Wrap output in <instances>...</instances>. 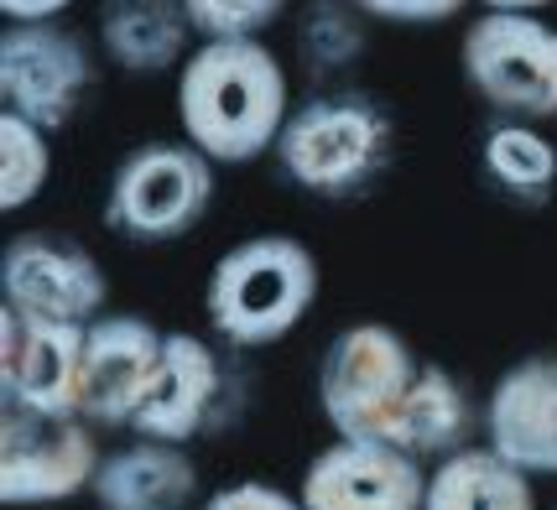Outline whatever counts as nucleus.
I'll return each mask as SVG.
<instances>
[{
    "mask_svg": "<svg viewBox=\"0 0 557 510\" xmlns=\"http://www.w3.org/2000/svg\"><path fill=\"white\" fill-rule=\"evenodd\" d=\"M364 16H375V22H448V16H459V0H364Z\"/></svg>",
    "mask_w": 557,
    "mask_h": 510,
    "instance_id": "b1692460",
    "label": "nucleus"
},
{
    "mask_svg": "<svg viewBox=\"0 0 557 510\" xmlns=\"http://www.w3.org/2000/svg\"><path fill=\"white\" fill-rule=\"evenodd\" d=\"M308 510H422L428 469L386 437H334L302 474Z\"/></svg>",
    "mask_w": 557,
    "mask_h": 510,
    "instance_id": "9b49d317",
    "label": "nucleus"
},
{
    "mask_svg": "<svg viewBox=\"0 0 557 510\" xmlns=\"http://www.w3.org/2000/svg\"><path fill=\"white\" fill-rule=\"evenodd\" d=\"M183 11L203 42H261V32L287 16L282 0H183Z\"/></svg>",
    "mask_w": 557,
    "mask_h": 510,
    "instance_id": "4be33fe9",
    "label": "nucleus"
},
{
    "mask_svg": "<svg viewBox=\"0 0 557 510\" xmlns=\"http://www.w3.org/2000/svg\"><path fill=\"white\" fill-rule=\"evenodd\" d=\"M485 448L521 474H557V354L516 360L485 407Z\"/></svg>",
    "mask_w": 557,
    "mask_h": 510,
    "instance_id": "4468645a",
    "label": "nucleus"
},
{
    "mask_svg": "<svg viewBox=\"0 0 557 510\" xmlns=\"http://www.w3.org/2000/svg\"><path fill=\"white\" fill-rule=\"evenodd\" d=\"M224 416H230V375H224V360L198 334H168L162 370H157V381L146 390L131 433L183 448V443L224 427Z\"/></svg>",
    "mask_w": 557,
    "mask_h": 510,
    "instance_id": "ddd939ff",
    "label": "nucleus"
},
{
    "mask_svg": "<svg viewBox=\"0 0 557 510\" xmlns=\"http://www.w3.org/2000/svg\"><path fill=\"white\" fill-rule=\"evenodd\" d=\"M99 453L84 416H37L0 407V500L5 506H58L95 489Z\"/></svg>",
    "mask_w": 557,
    "mask_h": 510,
    "instance_id": "6e6552de",
    "label": "nucleus"
},
{
    "mask_svg": "<svg viewBox=\"0 0 557 510\" xmlns=\"http://www.w3.org/2000/svg\"><path fill=\"white\" fill-rule=\"evenodd\" d=\"M422 510H536L532 474H521L495 448H463L428 474Z\"/></svg>",
    "mask_w": 557,
    "mask_h": 510,
    "instance_id": "a211bd4d",
    "label": "nucleus"
},
{
    "mask_svg": "<svg viewBox=\"0 0 557 510\" xmlns=\"http://www.w3.org/2000/svg\"><path fill=\"white\" fill-rule=\"evenodd\" d=\"M95 52L69 26H5L0 32V99L37 130H63L95 89Z\"/></svg>",
    "mask_w": 557,
    "mask_h": 510,
    "instance_id": "0eeeda50",
    "label": "nucleus"
},
{
    "mask_svg": "<svg viewBox=\"0 0 557 510\" xmlns=\"http://www.w3.org/2000/svg\"><path fill=\"white\" fill-rule=\"evenodd\" d=\"M463 78L516 121L557 115V26L527 11H485L463 32Z\"/></svg>",
    "mask_w": 557,
    "mask_h": 510,
    "instance_id": "423d86ee",
    "label": "nucleus"
},
{
    "mask_svg": "<svg viewBox=\"0 0 557 510\" xmlns=\"http://www.w3.org/2000/svg\"><path fill=\"white\" fill-rule=\"evenodd\" d=\"M52 177V151L48 130H37L32 121L0 110V209L16 214L32 198L48 188Z\"/></svg>",
    "mask_w": 557,
    "mask_h": 510,
    "instance_id": "aec40b11",
    "label": "nucleus"
},
{
    "mask_svg": "<svg viewBox=\"0 0 557 510\" xmlns=\"http://www.w3.org/2000/svg\"><path fill=\"white\" fill-rule=\"evenodd\" d=\"M0 291L11 308L89 328L104 318L99 308L110 297V282L78 240L52 235V229H26L0 256Z\"/></svg>",
    "mask_w": 557,
    "mask_h": 510,
    "instance_id": "9d476101",
    "label": "nucleus"
},
{
    "mask_svg": "<svg viewBox=\"0 0 557 510\" xmlns=\"http://www.w3.org/2000/svg\"><path fill=\"white\" fill-rule=\"evenodd\" d=\"M297 52L313 73H339L364 52V5L318 0L297 16Z\"/></svg>",
    "mask_w": 557,
    "mask_h": 510,
    "instance_id": "412c9836",
    "label": "nucleus"
},
{
    "mask_svg": "<svg viewBox=\"0 0 557 510\" xmlns=\"http://www.w3.org/2000/svg\"><path fill=\"white\" fill-rule=\"evenodd\" d=\"M469 433H474V412H469V396L463 386L443 370V364L422 360L417 370L412 390H407V401H401V412L391 422L386 443L396 448H407L412 459H454L469 448Z\"/></svg>",
    "mask_w": 557,
    "mask_h": 510,
    "instance_id": "dca6fc26",
    "label": "nucleus"
},
{
    "mask_svg": "<svg viewBox=\"0 0 557 510\" xmlns=\"http://www.w3.org/2000/svg\"><path fill=\"white\" fill-rule=\"evenodd\" d=\"M214 203V162L188 141H141L110 172L104 224L136 245H168L194 235Z\"/></svg>",
    "mask_w": 557,
    "mask_h": 510,
    "instance_id": "20e7f679",
    "label": "nucleus"
},
{
    "mask_svg": "<svg viewBox=\"0 0 557 510\" xmlns=\"http://www.w3.org/2000/svg\"><path fill=\"white\" fill-rule=\"evenodd\" d=\"M89 328L0 308V407L37 416H78Z\"/></svg>",
    "mask_w": 557,
    "mask_h": 510,
    "instance_id": "1a4fd4ad",
    "label": "nucleus"
},
{
    "mask_svg": "<svg viewBox=\"0 0 557 510\" xmlns=\"http://www.w3.org/2000/svg\"><path fill=\"white\" fill-rule=\"evenodd\" d=\"M485 177L516 203H547L557 183V151L532 125H495L480 146Z\"/></svg>",
    "mask_w": 557,
    "mask_h": 510,
    "instance_id": "6ab92c4d",
    "label": "nucleus"
},
{
    "mask_svg": "<svg viewBox=\"0 0 557 510\" xmlns=\"http://www.w3.org/2000/svg\"><path fill=\"white\" fill-rule=\"evenodd\" d=\"M422 360L386 323H355L318 364V407L339 437H386Z\"/></svg>",
    "mask_w": 557,
    "mask_h": 510,
    "instance_id": "39448f33",
    "label": "nucleus"
},
{
    "mask_svg": "<svg viewBox=\"0 0 557 510\" xmlns=\"http://www.w3.org/2000/svg\"><path fill=\"white\" fill-rule=\"evenodd\" d=\"M188 11L172 0H115L99 16V42L125 73H168L188 63Z\"/></svg>",
    "mask_w": 557,
    "mask_h": 510,
    "instance_id": "f3484780",
    "label": "nucleus"
},
{
    "mask_svg": "<svg viewBox=\"0 0 557 510\" xmlns=\"http://www.w3.org/2000/svg\"><path fill=\"white\" fill-rule=\"evenodd\" d=\"M203 510H308V506H302V500H292L287 489L267 485V480H240V485L214 489Z\"/></svg>",
    "mask_w": 557,
    "mask_h": 510,
    "instance_id": "5701e85b",
    "label": "nucleus"
},
{
    "mask_svg": "<svg viewBox=\"0 0 557 510\" xmlns=\"http://www.w3.org/2000/svg\"><path fill=\"white\" fill-rule=\"evenodd\" d=\"M318 297V261L313 250L292 235H250L235 250L219 256L203 287L209 323L224 344L235 349H261V344L287 339L308 318Z\"/></svg>",
    "mask_w": 557,
    "mask_h": 510,
    "instance_id": "7ed1b4c3",
    "label": "nucleus"
},
{
    "mask_svg": "<svg viewBox=\"0 0 557 510\" xmlns=\"http://www.w3.org/2000/svg\"><path fill=\"white\" fill-rule=\"evenodd\" d=\"M162 349H168V334H157L136 313H104L99 323H89L78 416L95 427H131L162 370Z\"/></svg>",
    "mask_w": 557,
    "mask_h": 510,
    "instance_id": "f8f14e48",
    "label": "nucleus"
},
{
    "mask_svg": "<svg viewBox=\"0 0 557 510\" xmlns=\"http://www.w3.org/2000/svg\"><path fill=\"white\" fill-rule=\"evenodd\" d=\"M396 157L391 110L370 95H318L292 110L287 130L276 141V167L302 194L349 203L364 198L386 177Z\"/></svg>",
    "mask_w": 557,
    "mask_h": 510,
    "instance_id": "f03ea898",
    "label": "nucleus"
},
{
    "mask_svg": "<svg viewBox=\"0 0 557 510\" xmlns=\"http://www.w3.org/2000/svg\"><path fill=\"white\" fill-rule=\"evenodd\" d=\"M198 495V469L177 443L131 437L125 448L104 453L95 474L99 510H188Z\"/></svg>",
    "mask_w": 557,
    "mask_h": 510,
    "instance_id": "2eb2a0df",
    "label": "nucleus"
},
{
    "mask_svg": "<svg viewBox=\"0 0 557 510\" xmlns=\"http://www.w3.org/2000/svg\"><path fill=\"white\" fill-rule=\"evenodd\" d=\"M177 115L214 167H245L276 151L292 121L287 69L267 42H198L177 73Z\"/></svg>",
    "mask_w": 557,
    "mask_h": 510,
    "instance_id": "f257e3e1",
    "label": "nucleus"
}]
</instances>
